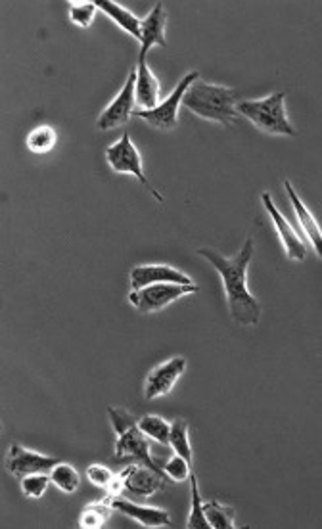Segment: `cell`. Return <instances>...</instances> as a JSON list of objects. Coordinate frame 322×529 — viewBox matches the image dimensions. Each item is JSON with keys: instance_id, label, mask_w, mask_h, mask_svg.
I'll use <instances>...</instances> for the list:
<instances>
[{"instance_id": "cell-19", "label": "cell", "mask_w": 322, "mask_h": 529, "mask_svg": "<svg viewBox=\"0 0 322 529\" xmlns=\"http://www.w3.org/2000/svg\"><path fill=\"white\" fill-rule=\"evenodd\" d=\"M138 428L158 445H169V435H171V422L160 414H144L138 418Z\"/></svg>"}, {"instance_id": "cell-6", "label": "cell", "mask_w": 322, "mask_h": 529, "mask_svg": "<svg viewBox=\"0 0 322 529\" xmlns=\"http://www.w3.org/2000/svg\"><path fill=\"white\" fill-rule=\"evenodd\" d=\"M134 87H136V68H133L129 71L125 85L121 87L117 97L112 100L110 106H106L104 112L98 116L97 127L100 131L121 129V127L127 125L131 117H134V112H136Z\"/></svg>"}, {"instance_id": "cell-13", "label": "cell", "mask_w": 322, "mask_h": 529, "mask_svg": "<svg viewBox=\"0 0 322 529\" xmlns=\"http://www.w3.org/2000/svg\"><path fill=\"white\" fill-rule=\"evenodd\" d=\"M107 499H110L114 510H117L119 515L131 518L133 522L141 524L143 527L160 529V527H167V525L173 524L171 515H169V510H165V508L138 505V503H134L131 499H125L123 495L107 497Z\"/></svg>"}, {"instance_id": "cell-4", "label": "cell", "mask_w": 322, "mask_h": 529, "mask_svg": "<svg viewBox=\"0 0 322 529\" xmlns=\"http://www.w3.org/2000/svg\"><path fill=\"white\" fill-rule=\"evenodd\" d=\"M106 162H107V165L112 167L114 173L131 175V177L138 179V182H141L144 189L160 201V204H163V196L158 192V189H153V184L148 181V177L144 173V165H143V155L134 146L133 138L127 131L123 133V136L117 140V143L107 146Z\"/></svg>"}, {"instance_id": "cell-15", "label": "cell", "mask_w": 322, "mask_h": 529, "mask_svg": "<svg viewBox=\"0 0 322 529\" xmlns=\"http://www.w3.org/2000/svg\"><path fill=\"white\" fill-rule=\"evenodd\" d=\"M165 29H167V12H165L163 3H158L148 12L146 18H143L141 51H138V61H146L148 52L153 49V46L167 49Z\"/></svg>"}, {"instance_id": "cell-3", "label": "cell", "mask_w": 322, "mask_h": 529, "mask_svg": "<svg viewBox=\"0 0 322 529\" xmlns=\"http://www.w3.org/2000/svg\"><path fill=\"white\" fill-rule=\"evenodd\" d=\"M238 114L253 123L261 133L272 136H296L298 129L291 125L286 114V95L272 92V95L257 100L238 102Z\"/></svg>"}, {"instance_id": "cell-20", "label": "cell", "mask_w": 322, "mask_h": 529, "mask_svg": "<svg viewBox=\"0 0 322 529\" xmlns=\"http://www.w3.org/2000/svg\"><path fill=\"white\" fill-rule=\"evenodd\" d=\"M112 512H114V506H112V503H110V499H107V497L104 501L90 503L81 512L79 527L81 529H102L106 525V522L110 520Z\"/></svg>"}, {"instance_id": "cell-12", "label": "cell", "mask_w": 322, "mask_h": 529, "mask_svg": "<svg viewBox=\"0 0 322 529\" xmlns=\"http://www.w3.org/2000/svg\"><path fill=\"white\" fill-rule=\"evenodd\" d=\"M261 201H263V208L269 213V217L272 219L276 232H279L281 242L284 246V252L288 255V259L291 261H305L307 259V246H305V237L298 235L296 228L291 227V223L286 219L282 215V211L276 208V204L272 201L269 192L261 194Z\"/></svg>"}, {"instance_id": "cell-5", "label": "cell", "mask_w": 322, "mask_h": 529, "mask_svg": "<svg viewBox=\"0 0 322 529\" xmlns=\"http://www.w3.org/2000/svg\"><path fill=\"white\" fill-rule=\"evenodd\" d=\"M199 79L198 71H190L182 77L179 85L173 88L171 95H169L165 100H161L156 107L152 110H136L134 117L146 121L150 127L158 129V131H173L179 125V107L182 106L184 97H187L189 88L192 87L194 81Z\"/></svg>"}, {"instance_id": "cell-29", "label": "cell", "mask_w": 322, "mask_h": 529, "mask_svg": "<svg viewBox=\"0 0 322 529\" xmlns=\"http://www.w3.org/2000/svg\"><path fill=\"white\" fill-rule=\"evenodd\" d=\"M107 416H110V422L112 428L117 435L129 432L131 428L138 426V418L129 411V409H123V407H110L107 409Z\"/></svg>"}, {"instance_id": "cell-16", "label": "cell", "mask_w": 322, "mask_h": 529, "mask_svg": "<svg viewBox=\"0 0 322 529\" xmlns=\"http://www.w3.org/2000/svg\"><path fill=\"white\" fill-rule=\"evenodd\" d=\"M284 189H286V194H288V198L291 201V208H294V211H296L298 223L301 227L305 240L313 246V250L322 259V228H320L318 221L315 219V215L311 213V209L303 204V200L299 198V194L296 192V189L291 186L290 181H284Z\"/></svg>"}, {"instance_id": "cell-14", "label": "cell", "mask_w": 322, "mask_h": 529, "mask_svg": "<svg viewBox=\"0 0 322 529\" xmlns=\"http://www.w3.org/2000/svg\"><path fill=\"white\" fill-rule=\"evenodd\" d=\"M125 493L133 497H141V499H150L165 487L167 478L150 469L146 464H127L125 466Z\"/></svg>"}, {"instance_id": "cell-10", "label": "cell", "mask_w": 322, "mask_h": 529, "mask_svg": "<svg viewBox=\"0 0 322 529\" xmlns=\"http://www.w3.org/2000/svg\"><path fill=\"white\" fill-rule=\"evenodd\" d=\"M187 370V359L184 357H171V359L160 363L150 370L144 382V397L148 401L165 397L173 392V387L180 380V376Z\"/></svg>"}, {"instance_id": "cell-21", "label": "cell", "mask_w": 322, "mask_h": 529, "mask_svg": "<svg viewBox=\"0 0 322 529\" xmlns=\"http://www.w3.org/2000/svg\"><path fill=\"white\" fill-rule=\"evenodd\" d=\"M51 479H52V486L66 495H73L81 487L79 472H77V469H73L71 464L61 462V460L51 470Z\"/></svg>"}, {"instance_id": "cell-26", "label": "cell", "mask_w": 322, "mask_h": 529, "mask_svg": "<svg viewBox=\"0 0 322 529\" xmlns=\"http://www.w3.org/2000/svg\"><path fill=\"white\" fill-rule=\"evenodd\" d=\"M161 470L167 479L175 481V484H180V481H189L192 476V464L182 459L180 455H173L171 459H167L161 462Z\"/></svg>"}, {"instance_id": "cell-7", "label": "cell", "mask_w": 322, "mask_h": 529, "mask_svg": "<svg viewBox=\"0 0 322 529\" xmlns=\"http://www.w3.org/2000/svg\"><path fill=\"white\" fill-rule=\"evenodd\" d=\"M198 286H182V284H152L141 290H131L129 302L138 313H158L167 305L175 303L189 293H196Z\"/></svg>"}, {"instance_id": "cell-30", "label": "cell", "mask_w": 322, "mask_h": 529, "mask_svg": "<svg viewBox=\"0 0 322 529\" xmlns=\"http://www.w3.org/2000/svg\"><path fill=\"white\" fill-rule=\"evenodd\" d=\"M115 474L107 469L104 464H90L87 469V479L92 486H97L100 489H107L114 481Z\"/></svg>"}, {"instance_id": "cell-18", "label": "cell", "mask_w": 322, "mask_h": 529, "mask_svg": "<svg viewBox=\"0 0 322 529\" xmlns=\"http://www.w3.org/2000/svg\"><path fill=\"white\" fill-rule=\"evenodd\" d=\"M97 6L100 12H104L107 18H110L119 29L125 31L127 35H131L133 39H136L141 42V27H143V20L134 15L129 8L121 6L114 0H95Z\"/></svg>"}, {"instance_id": "cell-9", "label": "cell", "mask_w": 322, "mask_h": 529, "mask_svg": "<svg viewBox=\"0 0 322 529\" xmlns=\"http://www.w3.org/2000/svg\"><path fill=\"white\" fill-rule=\"evenodd\" d=\"M58 462H60L58 459L41 455V453H37V450H31L20 443H12L8 453H6V459H5L6 470L18 479H22L29 474H39V472L51 474V470Z\"/></svg>"}, {"instance_id": "cell-22", "label": "cell", "mask_w": 322, "mask_h": 529, "mask_svg": "<svg viewBox=\"0 0 322 529\" xmlns=\"http://www.w3.org/2000/svg\"><path fill=\"white\" fill-rule=\"evenodd\" d=\"M169 445H171L173 453L187 459L190 464L194 460L192 445L189 440V422L184 418H177L171 422V435H169Z\"/></svg>"}, {"instance_id": "cell-17", "label": "cell", "mask_w": 322, "mask_h": 529, "mask_svg": "<svg viewBox=\"0 0 322 529\" xmlns=\"http://www.w3.org/2000/svg\"><path fill=\"white\" fill-rule=\"evenodd\" d=\"M160 92L161 85L158 75L153 73L148 66V61H138L136 64V87H134V95H136V106L141 110H152L160 104Z\"/></svg>"}, {"instance_id": "cell-2", "label": "cell", "mask_w": 322, "mask_h": 529, "mask_svg": "<svg viewBox=\"0 0 322 529\" xmlns=\"http://www.w3.org/2000/svg\"><path fill=\"white\" fill-rule=\"evenodd\" d=\"M182 106L196 117L219 123L223 127L235 125L240 116L236 92L233 88L217 83H206L202 79L192 83Z\"/></svg>"}, {"instance_id": "cell-28", "label": "cell", "mask_w": 322, "mask_h": 529, "mask_svg": "<svg viewBox=\"0 0 322 529\" xmlns=\"http://www.w3.org/2000/svg\"><path fill=\"white\" fill-rule=\"evenodd\" d=\"M97 12H98V6L95 0H92V3H73L71 0L69 3V20L77 27L88 29L92 22H95Z\"/></svg>"}, {"instance_id": "cell-8", "label": "cell", "mask_w": 322, "mask_h": 529, "mask_svg": "<svg viewBox=\"0 0 322 529\" xmlns=\"http://www.w3.org/2000/svg\"><path fill=\"white\" fill-rule=\"evenodd\" d=\"M152 440L141 432V428L134 426L129 432L117 435L115 440V459L125 464H146L150 469L161 470V462L152 457ZM165 476V474H163Z\"/></svg>"}, {"instance_id": "cell-11", "label": "cell", "mask_w": 322, "mask_h": 529, "mask_svg": "<svg viewBox=\"0 0 322 529\" xmlns=\"http://www.w3.org/2000/svg\"><path fill=\"white\" fill-rule=\"evenodd\" d=\"M131 288L141 290L152 284H182V286H194V280L171 264H136L131 269Z\"/></svg>"}, {"instance_id": "cell-23", "label": "cell", "mask_w": 322, "mask_h": 529, "mask_svg": "<svg viewBox=\"0 0 322 529\" xmlns=\"http://www.w3.org/2000/svg\"><path fill=\"white\" fill-rule=\"evenodd\" d=\"M206 518L211 525V529H233L236 527L235 516L236 512L233 506H226L221 501H207L204 503Z\"/></svg>"}, {"instance_id": "cell-27", "label": "cell", "mask_w": 322, "mask_h": 529, "mask_svg": "<svg viewBox=\"0 0 322 529\" xmlns=\"http://www.w3.org/2000/svg\"><path fill=\"white\" fill-rule=\"evenodd\" d=\"M52 484L51 474L46 472H39V474H29L25 478L20 479V487L22 493L29 499H41V497L49 489V486Z\"/></svg>"}, {"instance_id": "cell-1", "label": "cell", "mask_w": 322, "mask_h": 529, "mask_svg": "<svg viewBox=\"0 0 322 529\" xmlns=\"http://www.w3.org/2000/svg\"><path fill=\"white\" fill-rule=\"evenodd\" d=\"M198 254L207 259L221 274L230 319L238 326H257L261 320V303L248 290V267L255 254V242L248 238L235 257H225L211 247H202Z\"/></svg>"}, {"instance_id": "cell-24", "label": "cell", "mask_w": 322, "mask_h": 529, "mask_svg": "<svg viewBox=\"0 0 322 529\" xmlns=\"http://www.w3.org/2000/svg\"><path fill=\"white\" fill-rule=\"evenodd\" d=\"M56 140H58V135L51 125H39L27 135L25 146L29 152L42 155V153H49L56 146Z\"/></svg>"}, {"instance_id": "cell-25", "label": "cell", "mask_w": 322, "mask_h": 529, "mask_svg": "<svg viewBox=\"0 0 322 529\" xmlns=\"http://www.w3.org/2000/svg\"><path fill=\"white\" fill-rule=\"evenodd\" d=\"M190 493H192V503H190V516L187 520L189 529H211L207 518H206V510H204V501L199 497V487H198V478L192 472L190 476Z\"/></svg>"}]
</instances>
